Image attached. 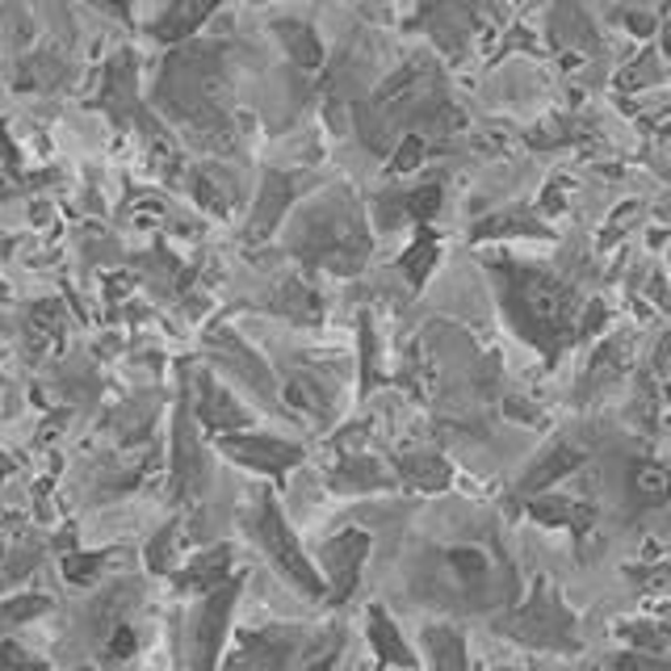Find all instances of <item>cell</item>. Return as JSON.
<instances>
[{
  "instance_id": "obj_1",
  "label": "cell",
  "mask_w": 671,
  "mask_h": 671,
  "mask_svg": "<svg viewBox=\"0 0 671 671\" xmlns=\"http://www.w3.org/2000/svg\"><path fill=\"white\" fill-rule=\"evenodd\" d=\"M500 298H504L512 327L546 357H559L566 349V340L575 336L579 311H575V298L559 277H550L541 268H504Z\"/></svg>"
},
{
  "instance_id": "obj_2",
  "label": "cell",
  "mask_w": 671,
  "mask_h": 671,
  "mask_svg": "<svg viewBox=\"0 0 671 671\" xmlns=\"http://www.w3.org/2000/svg\"><path fill=\"white\" fill-rule=\"evenodd\" d=\"M500 634H508L516 643L534 646V650H554V655H575L579 650V634H575V618L563 609L559 591L541 579L534 596L525 600L520 613L500 621Z\"/></svg>"
},
{
  "instance_id": "obj_3",
  "label": "cell",
  "mask_w": 671,
  "mask_h": 671,
  "mask_svg": "<svg viewBox=\"0 0 671 671\" xmlns=\"http://www.w3.org/2000/svg\"><path fill=\"white\" fill-rule=\"evenodd\" d=\"M248 529H252V537L261 541V550H265L268 559H273V566L295 584L302 596H311V600H320L323 591V579L320 571L311 566V559L302 554V546L295 541V534H290V525H286V516L277 512V504H273V495H261L256 500V512H252V520H248Z\"/></svg>"
},
{
  "instance_id": "obj_4",
  "label": "cell",
  "mask_w": 671,
  "mask_h": 671,
  "mask_svg": "<svg viewBox=\"0 0 671 671\" xmlns=\"http://www.w3.org/2000/svg\"><path fill=\"white\" fill-rule=\"evenodd\" d=\"M236 591H240V579L218 584L215 591H206V600H202V609H197V618H193V646H189L193 671H215L223 638H227V621H231Z\"/></svg>"
},
{
  "instance_id": "obj_5",
  "label": "cell",
  "mask_w": 671,
  "mask_h": 671,
  "mask_svg": "<svg viewBox=\"0 0 671 671\" xmlns=\"http://www.w3.org/2000/svg\"><path fill=\"white\" fill-rule=\"evenodd\" d=\"M298 646H302V634L290 625L256 630V634H243L240 650L231 655V663L223 671H290L302 655Z\"/></svg>"
},
{
  "instance_id": "obj_6",
  "label": "cell",
  "mask_w": 671,
  "mask_h": 671,
  "mask_svg": "<svg viewBox=\"0 0 671 671\" xmlns=\"http://www.w3.org/2000/svg\"><path fill=\"white\" fill-rule=\"evenodd\" d=\"M366 554H370V537L349 529V534H336L327 546L320 550L323 575H327V591L332 600H349L357 579H361V566H366Z\"/></svg>"
},
{
  "instance_id": "obj_7",
  "label": "cell",
  "mask_w": 671,
  "mask_h": 671,
  "mask_svg": "<svg viewBox=\"0 0 671 671\" xmlns=\"http://www.w3.org/2000/svg\"><path fill=\"white\" fill-rule=\"evenodd\" d=\"M218 445H223V454H231L240 466H252L261 475H286L302 457L298 445L277 441V436H223Z\"/></svg>"
},
{
  "instance_id": "obj_8",
  "label": "cell",
  "mask_w": 671,
  "mask_h": 671,
  "mask_svg": "<svg viewBox=\"0 0 671 671\" xmlns=\"http://www.w3.org/2000/svg\"><path fill=\"white\" fill-rule=\"evenodd\" d=\"M529 516L541 520V525H566L575 537H584L591 529V520H596V512L588 504H579V500H571V495H559V491H541L534 504H529Z\"/></svg>"
},
{
  "instance_id": "obj_9",
  "label": "cell",
  "mask_w": 671,
  "mask_h": 671,
  "mask_svg": "<svg viewBox=\"0 0 671 671\" xmlns=\"http://www.w3.org/2000/svg\"><path fill=\"white\" fill-rule=\"evenodd\" d=\"M399 479L416 491H445L450 487V466L436 454H407L399 457Z\"/></svg>"
},
{
  "instance_id": "obj_10",
  "label": "cell",
  "mask_w": 671,
  "mask_h": 671,
  "mask_svg": "<svg viewBox=\"0 0 671 671\" xmlns=\"http://www.w3.org/2000/svg\"><path fill=\"white\" fill-rule=\"evenodd\" d=\"M579 462H584V454H579V450H571V445H559V450H550V454L541 457L534 470H529V475L520 479V487H525V491H537V495H541V491H550V487H554V479L571 475V470H575Z\"/></svg>"
},
{
  "instance_id": "obj_11",
  "label": "cell",
  "mask_w": 671,
  "mask_h": 671,
  "mask_svg": "<svg viewBox=\"0 0 671 671\" xmlns=\"http://www.w3.org/2000/svg\"><path fill=\"white\" fill-rule=\"evenodd\" d=\"M424 646H429L432 668L436 671H466V646H462L457 630H450V625H429L424 630Z\"/></svg>"
},
{
  "instance_id": "obj_12",
  "label": "cell",
  "mask_w": 671,
  "mask_h": 671,
  "mask_svg": "<svg viewBox=\"0 0 671 671\" xmlns=\"http://www.w3.org/2000/svg\"><path fill=\"white\" fill-rule=\"evenodd\" d=\"M370 638H374V650L386 659V663H395V668H416V659H411L407 643L399 638L395 621L386 618L382 609H370Z\"/></svg>"
},
{
  "instance_id": "obj_13",
  "label": "cell",
  "mask_w": 671,
  "mask_h": 671,
  "mask_svg": "<svg viewBox=\"0 0 671 671\" xmlns=\"http://www.w3.org/2000/svg\"><path fill=\"white\" fill-rule=\"evenodd\" d=\"M332 483L340 487V491H378V487L391 483V475L378 466L374 457H349V462L336 470Z\"/></svg>"
},
{
  "instance_id": "obj_14",
  "label": "cell",
  "mask_w": 671,
  "mask_h": 671,
  "mask_svg": "<svg viewBox=\"0 0 671 671\" xmlns=\"http://www.w3.org/2000/svg\"><path fill=\"white\" fill-rule=\"evenodd\" d=\"M630 491L638 504H663L671 495V475L655 462H638L634 475H630Z\"/></svg>"
},
{
  "instance_id": "obj_15",
  "label": "cell",
  "mask_w": 671,
  "mask_h": 671,
  "mask_svg": "<svg viewBox=\"0 0 671 671\" xmlns=\"http://www.w3.org/2000/svg\"><path fill=\"white\" fill-rule=\"evenodd\" d=\"M227 566H231V550L218 546V550L202 554L197 563L189 566L185 575H181V584H185V588H197V591H215L218 584H223V575H227Z\"/></svg>"
},
{
  "instance_id": "obj_16",
  "label": "cell",
  "mask_w": 671,
  "mask_h": 671,
  "mask_svg": "<svg viewBox=\"0 0 671 671\" xmlns=\"http://www.w3.org/2000/svg\"><path fill=\"white\" fill-rule=\"evenodd\" d=\"M436 252H441V248H436V236H429V231H424L420 240H416L411 248H407V252H403L399 268L407 273V277H411V286H420V281H424V277L432 273V265H436Z\"/></svg>"
},
{
  "instance_id": "obj_17",
  "label": "cell",
  "mask_w": 671,
  "mask_h": 671,
  "mask_svg": "<svg viewBox=\"0 0 671 671\" xmlns=\"http://www.w3.org/2000/svg\"><path fill=\"white\" fill-rule=\"evenodd\" d=\"M202 420H206L211 429H240L248 416H243L240 407L227 399L223 391H215V386H211V391H206V411H202Z\"/></svg>"
},
{
  "instance_id": "obj_18",
  "label": "cell",
  "mask_w": 671,
  "mask_h": 671,
  "mask_svg": "<svg viewBox=\"0 0 671 671\" xmlns=\"http://www.w3.org/2000/svg\"><path fill=\"white\" fill-rule=\"evenodd\" d=\"M436 206H441V185H424L407 197V215L420 218V223H429L436 215Z\"/></svg>"
},
{
  "instance_id": "obj_19",
  "label": "cell",
  "mask_w": 671,
  "mask_h": 671,
  "mask_svg": "<svg viewBox=\"0 0 671 671\" xmlns=\"http://www.w3.org/2000/svg\"><path fill=\"white\" fill-rule=\"evenodd\" d=\"M0 671H47V668L34 663L26 650H17L13 643H0Z\"/></svg>"
},
{
  "instance_id": "obj_20",
  "label": "cell",
  "mask_w": 671,
  "mask_h": 671,
  "mask_svg": "<svg viewBox=\"0 0 671 671\" xmlns=\"http://www.w3.org/2000/svg\"><path fill=\"white\" fill-rule=\"evenodd\" d=\"M420 160H424V139H403L399 156L391 160V168H395V172H411Z\"/></svg>"
},
{
  "instance_id": "obj_21",
  "label": "cell",
  "mask_w": 671,
  "mask_h": 671,
  "mask_svg": "<svg viewBox=\"0 0 671 671\" xmlns=\"http://www.w3.org/2000/svg\"><path fill=\"white\" fill-rule=\"evenodd\" d=\"M97 566H101V559H97V554H84L81 563H68V575H72V579H93V575H97Z\"/></svg>"
},
{
  "instance_id": "obj_22",
  "label": "cell",
  "mask_w": 671,
  "mask_h": 671,
  "mask_svg": "<svg viewBox=\"0 0 671 671\" xmlns=\"http://www.w3.org/2000/svg\"><path fill=\"white\" fill-rule=\"evenodd\" d=\"M131 650H134L131 630H122V625H118V634H113V643H109V659H127Z\"/></svg>"
},
{
  "instance_id": "obj_23",
  "label": "cell",
  "mask_w": 671,
  "mask_h": 671,
  "mask_svg": "<svg viewBox=\"0 0 671 671\" xmlns=\"http://www.w3.org/2000/svg\"><path fill=\"white\" fill-rule=\"evenodd\" d=\"M613 671H659V663H650L643 655H621L618 663H613Z\"/></svg>"
},
{
  "instance_id": "obj_24",
  "label": "cell",
  "mask_w": 671,
  "mask_h": 671,
  "mask_svg": "<svg viewBox=\"0 0 671 671\" xmlns=\"http://www.w3.org/2000/svg\"><path fill=\"white\" fill-rule=\"evenodd\" d=\"M43 609H47V600H26V604L9 609V618H29V613H43Z\"/></svg>"
}]
</instances>
